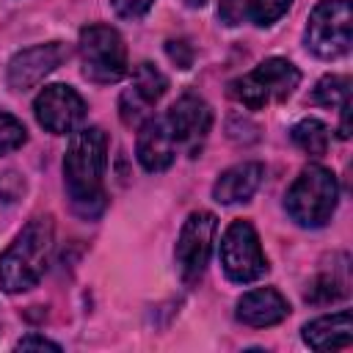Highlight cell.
I'll return each mask as SVG.
<instances>
[{"label": "cell", "mask_w": 353, "mask_h": 353, "mask_svg": "<svg viewBox=\"0 0 353 353\" xmlns=\"http://www.w3.org/2000/svg\"><path fill=\"white\" fill-rule=\"evenodd\" d=\"M347 97H350V80H347V77H339V74H325V77L317 83L314 94H312V99H314L317 105H323V108H336V105H342Z\"/></svg>", "instance_id": "obj_18"}, {"label": "cell", "mask_w": 353, "mask_h": 353, "mask_svg": "<svg viewBox=\"0 0 353 353\" xmlns=\"http://www.w3.org/2000/svg\"><path fill=\"white\" fill-rule=\"evenodd\" d=\"M83 74L91 83H116L127 74V47L110 25H88L80 30Z\"/></svg>", "instance_id": "obj_5"}, {"label": "cell", "mask_w": 353, "mask_h": 353, "mask_svg": "<svg viewBox=\"0 0 353 353\" xmlns=\"http://www.w3.org/2000/svg\"><path fill=\"white\" fill-rule=\"evenodd\" d=\"M135 152H138V163L146 171H165L174 163V157H176V141H174V135L168 130L165 116L163 119L152 116V119H146L141 124Z\"/></svg>", "instance_id": "obj_13"}, {"label": "cell", "mask_w": 353, "mask_h": 353, "mask_svg": "<svg viewBox=\"0 0 353 353\" xmlns=\"http://www.w3.org/2000/svg\"><path fill=\"white\" fill-rule=\"evenodd\" d=\"M218 14H221V19L226 25H237L243 19V14H245V6H243V0H221Z\"/></svg>", "instance_id": "obj_24"}, {"label": "cell", "mask_w": 353, "mask_h": 353, "mask_svg": "<svg viewBox=\"0 0 353 353\" xmlns=\"http://www.w3.org/2000/svg\"><path fill=\"white\" fill-rule=\"evenodd\" d=\"M108 165V138L99 127H83L72 135L66 157H63V182L72 207L94 218L105 207L102 176Z\"/></svg>", "instance_id": "obj_1"}, {"label": "cell", "mask_w": 353, "mask_h": 353, "mask_svg": "<svg viewBox=\"0 0 353 353\" xmlns=\"http://www.w3.org/2000/svg\"><path fill=\"white\" fill-rule=\"evenodd\" d=\"M221 265H223V273L237 284H248V281H256L259 276H265L268 259L262 254L256 229L248 221H234L223 232Z\"/></svg>", "instance_id": "obj_7"}, {"label": "cell", "mask_w": 353, "mask_h": 353, "mask_svg": "<svg viewBox=\"0 0 353 353\" xmlns=\"http://www.w3.org/2000/svg\"><path fill=\"white\" fill-rule=\"evenodd\" d=\"M69 50L61 41H50V44H36L28 47L22 52H17L8 61L6 69V80L14 91H28L33 85H39L50 72H55L63 61H66Z\"/></svg>", "instance_id": "obj_11"}, {"label": "cell", "mask_w": 353, "mask_h": 353, "mask_svg": "<svg viewBox=\"0 0 353 353\" xmlns=\"http://www.w3.org/2000/svg\"><path fill=\"white\" fill-rule=\"evenodd\" d=\"M165 121H168V130H171L176 146L196 154L201 149V143L207 141V135H210L212 110L201 97L185 94L171 105V110L165 113Z\"/></svg>", "instance_id": "obj_10"}, {"label": "cell", "mask_w": 353, "mask_h": 353, "mask_svg": "<svg viewBox=\"0 0 353 353\" xmlns=\"http://www.w3.org/2000/svg\"><path fill=\"white\" fill-rule=\"evenodd\" d=\"M292 141H295V146H301L306 154H312V157H320V154H325V149H328V127L323 124V121H317V119H301L295 127H292Z\"/></svg>", "instance_id": "obj_17"}, {"label": "cell", "mask_w": 353, "mask_h": 353, "mask_svg": "<svg viewBox=\"0 0 353 353\" xmlns=\"http://www.w3.org/2000/svg\"><path fill=\"white\" fill-rule=\"evenodd\" d=\"M30 347H39V350H61V345H55V342H50V339H44V336H22L19 342H17V350H30Z\"/></svg>", "instance_id": "obj_25"}, {"label": "cell", "mask_w": 353, "mask_h": 353, "mask_svg": "<svg viewBox=\"0 0 353 353\" xmlns=\"http://www.w3.org/2000/svg\"><path fill=\"white\" fill-rule=\"evenodd\" d=\"M303 342L314 350H339L353 342V317L347 309L317 317L303 325Z\"/></svg>", "instance_id": "obj_16"}, {"label": "cell", "mask_w": 353, "mask_h": 353, "mask_svg": "<svg viewBox=\"0 0 353 353\" xmlns=\"http://www.w3.org/2000/svg\"><path fill=\"white\" fill-rule=\"evenodd\" d=\"M52 221L33 218L0 256V287L6 292H25L39 284L52 254Z\"/></svg>", "instance_id": "obj_2"}, {"label": "cell", "mask_w": 353, "mask_h": 353, "mask_svg": "<svg viewBox=\"0 0 353 353\" xmlns=\"http://www.w3.org/2000/svg\"><path fill=\"white\" fill-rule=\"evenodd\" d=\"M168 58L179 66V69H188L190 63H193V50H190V44H185V41H168Z\"/></svg>", "instance_id": "obj_23"}, {"label": "cell", "mask_w": 353, "mask_h": 353, "mask_svg": "<svg viewBox=\"0 0 353 353\" xmlns=\"http://www.w3.org/2000/svg\"><path fill=\"white\" fill-rule=\"evenodd\" d=\"M290 314V303L287 298L273 290V287H259V290H251L245 292L240 301H237V320L251 325V328H268V325H276L281 323L284 317Z\"/></svg>", "instance_id": "obj_14"}, {"label": "cell", "mask_w": 353, "mask_h": 353, "mask_svg": "<svg viewBox=\"0 0 353 353\" xmlns=\"http://www.w3.org/2000/svg\"><path fill=\"white\" fill-rule=\"evenodd\" d=\"M339 185L325 165H306L284 196L290 218L301 226H325L336 210Z\"/></svg>", "instance_id": "obj_3"}, {"label": "cell", "mask_w": 353, "mask_h": 353, "mask_svg": "<svg viewBox=\"0 0 353 353\" xmlns=\"http://www.w3.org/2000/svg\"><path fill=\"white\" fill-rule=\"evenodd\" d=\"M25 141H28L25 124H22L17 116L0 110V154H8V152H14V149H19Z\"/></svg>", "instance_id": "obj_19"}, {"label": "cell", "mask_w": 353, "mask_h": 353, "mask_svg": "<svg viewBox=\"0 0 353 353\" xmlns=\"http://www.w3.org/2000/svg\"><path fill=\"white\" fill-rule=\"evenodd\" d=\"M345 292H347L345 281H339L336 276H320V279H317V281L309 287L306 301H312V303H328V301L342 298Z\"/></svg>", "instance_id": "obj_21"}, {"label": "cell", "mask_w": 353, "mask_h": 353, "mask_svg": "<svg viewBox=\"0 0 353 353\" xmlns=\"http://www.w3.org/2000/svg\"><path fill=\"white\" fill-rule=\"evenodd\" d=\"M215 232H218V218L207 210L190 212L188 221L182 223V232L176 240V268L185 281H196L204 273L212 254Z\"/></svg>", "instance_id": "obj_8"}, {"label": "cell", "mask_w": 353, "mask_h": 353, "mask_svg": "<svg viewBox=\"0 0 353 353\" xmlns=\"http://www.w3.org/2000/svg\"><path fill=\"white\" fill-rule=\"evenodd\" d=\"M265 179V165L256 163V160H248V163H237L232 168H226L215 185H212V196L215 201L221 204H237V201H248L259 185Z\"/></svg>", "instance_id": "obj_15"}, {"label": "cell", "mask_w": 353, "mask_h": 353, "mask_svg": "<svg viewBox=\"0 0 353 353\" xmlns=\"http://www.w3.org/2000/svg\"><path fill=\"white\" fill-rule=\"evenodd\" d=\"M301 83V72L287 58H265L254 72L237 77L232 83V97L243 102L248 110L265 108L270 99L284 102Z\"/></svg>", "instance_id": "obj_4"}, {"label": "cell", "mask_w": 353, "mask_h": 353, "mask_svg": "<svg viewBox=\"0 0 353 353\" xmlns=\"http://www.w3.org/2000/svg\"><path fill=\"white\" fill-rule=\"evenodd\" d=\"M165 88H168V80H165V74L157 69V66H152V63H138L135 66V72H132V83H130V88L121 94V99H119V110H121V121L124 124H138L152 108H154V102L165 94Z\"/></svg>", "instance_id": "obj_12"}, {"label": "cell", "mask_w": 353, "mask_h": 353, "mask_svg": "<svg viewBox=\"0 0 353 353\" xmlns=\"http://www.w3.org/2000/svg\"><path fill=\"white\" fill-rule=\"evenodd\" d=\"M353 11L347 0H320L306 22V47L317 58H339L350 50Z\"/></svg>", "instance_id": "obj_6"}, {"label": "cell", "mask_w": 353, "mask_h": 353, "mask_svg": "<svg viewBox=\"0 0 353 353\" xmlns=\"http://www.w3.org/2000/svg\"><path fill=\"white\" fill-rule=\"evenodd\" d=\"M36 119L47 132L66 135L85 119V99L72 85H47L33 102Z\"/></svg>", "instance_id": "obj_9"}, {"label": "cell", "mask_w": 353, "mask_h": 353, "mask_svg": "<svg viewBox=\"0 0 353 353\" xmlns=\"http://www.w3.org/2000/svg\"><path fill=\"white\" fill-rule=\"evenodd\" d=\"M182 3H185V6H190V8H201L207 0H182Z\"/></svg>", "instance_id": "obj_26"}, {"label": "cell", "mask_w": 353, "mask_h": 353, "mask_svg": "<svg viewBox=\"0 0 353 353\" xmlns=\"http://www.w3.org/2000/svg\"><path fill=\"white\" fill-rule=\"evenodd\" d=\"M292 6V0H248V17L256 25H273L279 17L287 14V8Z\"/></svg>", "instance_id": "obj_20"}, {"label": "cell", "mask_w": 353, "mask_h": 353, "mask_svg": "<svg viewBox=\"0 0 353 353\" xmlns=\"http://www.w3.org/2000/svg\"><path fill=\"white\" fill-rule=\"evenodd\" d=\"M152 3H154V0H110L113 11H116L119 17H124V19H138V17H143V14L152 8Z\"/></svg>", "instance_id": "obj_22"}]
</instances>
